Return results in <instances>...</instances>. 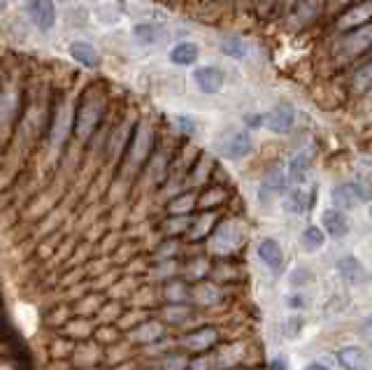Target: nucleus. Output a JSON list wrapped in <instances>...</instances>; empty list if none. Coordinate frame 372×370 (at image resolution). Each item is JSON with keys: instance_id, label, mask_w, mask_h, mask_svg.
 Masks as SVG:
<instances>
[{"instance_id": "27", "label": "nucleus", "mask_w": 372, "mask_h": 370, "mask_svg": "<svg viewBox=\"0 0 372 370\" xmlns=\"http://www.w3.org/2000/svg\"><path fill=\"white\" fill-rule=\"evenodd\" d=\"M193 296H196V301L198 303H203V305H212V303H216L221 298V293L219 289H216L214 284H200L196 291H193Z\"/></svg>"}, {"instance_id": "32", "label": "nucleus", "mask_w": 372, "mask_h": 370, "mask_svg": "<svg viewBox=\"0 0 372 370\" xmlns=\"http://www.w3.org/2000/svg\"><path fill=\"white\" fill-rule=\"evenodd\" d=\"M175 121H177V126H179L186 135H191L193 131H196V126H193V119H191V116H177Z\"/></svg>"}, {"instance_id": "5", "label": "nucleus", "mask_w": 372, "mask_h": 370, "mask_svg": "<svg viewBox=\"0 0 372 370\" xmlns=\"http://www.w3.org/2000/svg\"><path fill=\"white\" fill-rule=\"evenodd\" d=\"M372 21V3L368 0H363V3H356L351 5V8H347L342 14L338 16V21H335V26L340 28V31L349 33L354 28H361L365 23Z\"/></svg>"}, {"instance_id": "14", "label": "nucleus", "mask_w": 372, "mask_h": 370, "mask_svg": "<svg viewBox=\"0 0 372 370\" xmlns=\"http://www.w3.org/2000/svg\"><path fill=\"white\" fill-rule=\"evenodd\" d=\"M314 196H317V191H310L307 193L305 189H300V186H296L288 196L284 198V210L286 212H291V214H305L307 210L314 205Z\"/></svg>"}, {"instance_id": "12", "label": "nucleus", "mask_w": 372, "mask_h": 370, "mask_svg": "<svg viewBox=\"0 0 372 370\" xmlns=\"http://www.w3.org/2000/svg\"><path fill=\"white\" fill-rule=\"evenodd\" d=\"M312 161H314V149H312V147L293 154V158L288 161V180L296 182V184H303L307 170L312 168Z\"/></svg>"}, {"instance_id": "26", "label": "nucleus", "mask_w": 372, "mask_h": 370, "mask_svg": "<svg viewBox=\"0 0 372 370\" xmlns=\"http://www.w3.org/2000/svg\"><path fill=\"white\" fill-rule=\"evenodd\" d=\"M221 51L230 58H245L247 56V45L240 38H223L221 40Z\"/></svg>"}, {"instance_id": "39", "label": "nucleus", "mask_w": 372, "mask_h": 370, "mask_svg": "<svg viewBox=\"0 0 372 370\" xmlns=\"http://www.w3.org/2000/svg\"><path fill=\"white\" fill-rule=\"evenodd\" d=\"M370 219H372V203H370Z\"/></svg>"}, {"instance_id": "25", "label": "nucleus", "mask_w": 372, "mask_h": 370, "mask_svg": "<svg viewBox=\"0 0 372 370\" xmlns=\"http://www.w3.org/2000/svg\"><path fill=\"white\" fill-rule=\"evenodd\" d=\"M226 189H221V186H214V189H208L203 193V196L198 198V205L203 210H214L216 205H221L223 201H226Z\"/></svg>"}, {"instance_id": "30", "label": "nucleus", "mask_w": 372, "mask_h": 370, "mask_svg": "<svg viewBox=\"0 0 372 370\" xmlns=\"http://www.w3.org/2000/svg\"><path fill=\"white\" fill-rule=\"evenodd\" d=\"M161 336V324H156V321H149L147 326H142L140 331H135V338L140 340V343H145V340H153Z\"/></svg>"}, {"instance_id": "13", "label": "nucleus", "mask_w": 372, "mask_h": 370, "mask_svg": "<svg viewBox=\"0 0 372 370\" xmlns=\"http://www.w3.org/2000/svg\"><path fill=\"white\" fill-rule=\"evenodd\" d=\"M321 224L326 228L328 236L333 238H345L349 233V221L345 217V210H338V208H330L326 212L321 214Z\"/></svg>"}, {"instance_id": "1", "label": "nucleus", "mask_w": 372, "mask_h": 370, "mask_svg": "<svg viewBox=\"0 0 372 370\" xmlns=\"http://www.w3.org/2000/svg\"><path fill=\"white\" fill-rule=\"evenodd\" d=\"M251 149H253V143L245 131H226L216 140V151H219L223 158H230V161L249 156Z\"/></svg>"}, {"instance_id": "9", "label": "nucleus", "mask_w": 372, "mask_h": 370, "mask_svg": "<svg viewBox=\"0 0 372 370\" xmlns=\"http://www.w3.org/2000/svg\"><path fill=\"white\" fill-rule=\"evenodd\" d=\"M193 82L198 84V89L203 93H208V96H212V93H219L223 82H226V77H223V73L216 66H200L193 70Z\"/></svg>"}, {"instance_id": "37", "label": "nucleus", "mask_w": 372, "mask_h": 370, "mask_svg": "<svg viewBox=\"0 0 372 370\" xmlns=\"http://www.w3.org/2000/svg\"><path fill=\"white\" fill-rule=\"evenodd\" d=\"M365 331H368V336H372V314L365 319Z\"/></svg>"}, {"instance_id": "11", "label": "nucleus", "mask_w": 372, "mask_h": 370, "mask_svg": "<svg viewBox=\"0 0 372 370\" xmlns=\"http://www.w3.org/2000/svg\"><path fill=\"white\" fill-rule=\"evenodd\" d=\"M293 121H296V114H293L291 105H277L275 110L265 114V126L273 133H288L293 128Z\"/></svg>"}, {"instance_id": "41", "label": "nucleus", "mask_w": 372, "mask_h": 370, "mask_svg": "<svg viewBox=\"0 0 372 370\" xmlns=\"http://www.w3.org/2000/svg\"><path fill=\"white\" fill-rule=\"evenodd\" d=\"M219 3H226V0H219Z\"/></svg>"}, {"instance_id": "38", "label": "nucleus", "mask_w": 372, "mask_h": 370, "mask_svg": "<svg viewBox=\"0 0 372 370\" xmlns=\"http://www.w3.org/2000/svg\"><path fill=\"white\" fill-rule=\"evenodd\" d=\"M291 305H293V308H296V305H298V308H300V305H303V301H300V296H293Z\"/></svg>"}, {"instance_id": "31", "label": "nucleus", "mask_w": 372, "mask_h": 370, "mask_svg": "<svg viewBox=\"0 0 372 370\" xmlns=\"http://www.w3.org/2000/svg\"><path fill=\"white\" fill-rule=\"evenodd\" d=\"M188 224H191V221H188V219H186V214H184L179 221H170V224L165 226V231H168L170 236H173V233H179V231H184V228H188Z\"/></svg>"}, {"instance_id": "22", "label": "nucleus", "mask_w": 372, "mask_h": 370, "mask_svg": "<svg viewBox=\"0 0 372 370\" xmlns=\"http://www.w3.org/2000/svg\"><path fill=\"white\" fill-rule=\"evenodd\" d=\"M338 270L342 273V278L349 280V282H363L365 280V270L361 266V261L354 256H345L338 263Z\"/></svg>"}, {"instance_id": "20", "label": "nucleus", "mask_w": 372, "mask_h": 370, "mask_svg": "<svg viewBox=\"0 0 372 370\" xmlns=\"http://www.w3.org/2000/svg\"><path fill=\"white\" fill-rule=\"evenodd\" d=\"M182 343H184V347L193 349V352H203L216 343V331L214 328H203V331L191 333V336L184 338Z\"/></svg>"}, {"instance_id": "17", "label": "nucleus", "mask_w": 372, "mask_h": 370, "mask_svg": "<svg viewBox=\"0 0 372 370\" xmlns=\"http://www.w3.org/2000/svg\"><path fill=\"white\" fill-rule=\"evenodd\" d=\"M70 56L75 58L79 66L84 68H96L98 66V54H96V47L91 42H84V40H77V42H70L68 47Z\"/></svg>"}, {"instance_id": "3", "label": "nucleus", "mask_w": 372, "mask_h": 370, "mask_svg": "<svg viewBox=\"0 0 372 370\" xmlns=\"http://www.w3.org/2000/svg\"><path fill=\"white\" fill-rule=\"evenodd\" d=\"M28 19L38 31H51L56 26V5L54 0H26Z\"/></svg>"}, {"instance_id": "2", "label": "nucleus", "mask_w": 372, "mask_h": 370, "mask_svg": "<svg viewBox=\"0 0 372 370\" xmlns=\"http://www.w3.org/2000/svg\"><path fill=\"white\" fill-rule=\"evenodd\" d=\"M100 119H103V105L96 103V101H91V103L82 101L79 108H77V112H75V121H73L75 135L79 140H86L88 135H93Z\"/></svg>"}, {"instance_id": "28", "label": "nucleus", "mask_w": 372, "mask_h": 370, "mask_svg": "<svg viewBox=\"0 0 372 370\" xmlns=\"http://www.w3.org/2000/svg\"><path fill=\"white\" fill-rule=\"evenodd\" d=\"M212 224H214V214H203V219L198 221H191V228H188V236L191 240H200L205 233L210 231Z\"/></svg>"}, {"instance_id": "34", "label": "nucleus", "mask_w": 372, "mask_h": 370, "mask_svg": "<svg viewBox=\"0 0 372 370\" xmlns=\"http://www.w3.org/2000/svg\"><path fill=\"white\" fill-rule=\"evenodd\" d=\"M310 278H312V275H307V270H296L291 282H293V284H303V282H307Z\"/></svg>"}, {"instance_id": "19", "label": "nucleus", "mask_w": 372, "mask_h": 370, "mask_svg": "<svg viewBox=\"0 0 372 370\" xmlns=\"http://www.w3.org/2000/svg\"><path fill=\"white\" fill-rule=\"evenodd\" d=\"M338 359L345 370H368V356L361 347H342Z\"/></svg>"}, {"instance_id": "16", "label": "nucleus", "mask_w": 372, "mask_h": 370, "mask_svg": "<svg viewBox=\"0 0 372 370\" xmlns=\"http://www.w3.org/2000/svg\"><path fill=\"white\" fill-rule=\"evenodd\" d=\"M323 5H326V0H300L293 8V19H296L298 26H310L323 12Z\"/></svg>"}, {"instance_id": "18", "label": "nucleus", "mask_w": 372, "mask_h": 370, "mask_svg": "<svg viewBox=\"0 0 372 370\" xmlns=\"http://www.w3.org/2000/svg\"><path fill=\"white\" fill-rule=\"evenodd\" d=\"M198 54L200 49L196 42H179L170 49V61H173L175 66H193V63L198 61Z\"/></svg>"}, {"instance_id": "36", "label": "nucleus", "mask_w": 372, "mask_h": 370, "mask_svg": "<svg viewBox=\"0 0 372 370\" xmlns=\"http://www.w3.org/2000/svg\"><path fill=\"white\" fill-rule=\"evenodd\" d=\"M303 370H328L323 363H310V366H305Z\"/></svg>"}, {"instance_id": "6", "label": "nucleus", "mask_w": 372, "mask_h": 370, "mask_svg": "<svg viewBox=\"0 0 372 370\" xmlns=\"http://www.w3.org/2000/svg\"><path fill=\"white\" fill-rule=\"evenodd\" d=\"M368 193H365L361 186L354 184V182H347V184H340L335 186L333 191H330V201H333V205L338 210H354L358 208L363 201H368Z\"/></svg>"}, {"instance_id": "8", "label": "nucleus", "mask_w": 372, "mask_h": 370, "mask_svg": "<svg viewBox=\"0 0 372 370\" xmlns=\"http://www.w3.org/2000/svg\"><path fill=\"white\" fill-rule=\"evenodd\" d=\"M288 182H291V180H288V170L275 166V168L270 170V173L263 177L261 186H258V196H261V201L268 203L270 198H275V196H280V193H284Z\"/></svg>"}, {"instance_id": "29", "label": "nucleus", "mask_w": 372, "mask_h": 370, "mask_svg": "<svg viewBox=\"0 0 372 370\" xmlns=\"http://www.w3.org/2000/svg\"><path fill=\"white\" fill-rule=\"evenodd\" d=\"M212 168H214V161H212V158H208V156L198 158L196 166H193V170H191V182H203V180H208V177H210V173H212Z\"/></svg>"}, {"instance_id": "4", "label": "nucleus", "mask_w": 372, "mask_h": 370, "mask_svg": "<svg viewBox=\"0 0 372 370\" xmlns=\"http://www.w3.org/2000/svg\"><path fill=\"white\" fill-rule=\"evenodd\" d=\"M245 240V228H242L240 221H226L214 231V240H212V247L214 251H221V254H228V251L238 249Z\"/></svg>"}, {"instance_id": "10", "label": "nucleus", "mask_w": 372, "mask_h": 370, "mask_svg": "<svg viewBox=\"0 0 372 370\" xmlns=\"http://www.w3.org/2000/svg\"><path fill=\"white\" fill-rule=\"evenodd\" d=\"M133 40L142 47H158L168 40V33H165V26H161V23L145 21L133 26Z\"/></svg>"}, {"instance_id": "35", "label": "nucleus", "mask_w": 372, "mask_h": 370, "mask_svg": "<svg viewBox=\"0 0 372 370\" xmlns=\"http://www.w3.org/2000/svg\"><path fill=\"white\" fill-rule=\"evenodd\" d=\"M270 370H288V368H286V361H284V359H275L273 363H270Z\"/></svg>"}, {"instance_id": "23", "label": "nucleus", "mask_w": 372, "mask_h": 370, "mask_svg": "<svg viewBox=\"0 0 372 370\" xmlns=\"http://www.w3.org/2000/svg\"><path fill=\"white\" fill-rule=\"evenodd\" d=\"M300 243H303V247L307 251H319L323 247V243H326V236H323L321 228L317 226H307L303 231V238H300Z\"/></svg>"}, {"instance_id": "40", "label": "nucleus", "mask_w": 372, "mask_h": 370, "mask_svg": "<svg viewBox=\"0 0 372 370\" xmlns=\"http://www.w3.org/2000/svg\"><path fill=\"white\" fill-rule=\"evenodd\" d=\"M245 3H256V0H245Z\"/></svg>"}, {"instance_id": "7", "label": "nucleus", "mask_w": 372, "mask_h": 370, "mask_svg": "<svg viewBox=\"0 0 372 370\" xmlns=\"http://www.w3.org/2000/svg\"><path fill=\"white\" fill-rule=\"evenodd\" d=\"M372 47V23H365L361 28H354L342 38V49L345 54L349 56H358V54H365Z\"/></svg>"}, {"instance_id": "21", "label": "nucleus", "mask_w": 372, "mask_h": 370, "mask_svg": "<svg viewBox=\"0 0 372 370\" xmlns=\"http://www.w3.org/2000/svg\"><path fill=\"white\" fill-rule=\"evenodd\" d=\"M198 205V198H196V193H191V191H186V193H179L177 198H173L168 205V212L170 214H175V217H184L191 212L193 208Z\"/></svg>"}, {"instance_id": "33", "label": "nucleus", "mask_w": 372, "mask_h": 370, "mask_svg": "<svg viewBox=\"0 0 372 370\" xmlns=\"http://www.w3.org/2000/svg\"><path fill=\"white\" fill-rule=\"evenodd\" d=\"M245 121H247V126L249 128H261V126H265V116H253V114H247L245 116Z\"/></svg>"}, {"instance_id": "24", "label": "nucleus", "mask_w": 372, "mask_h": 370, "mask_svg": "<svg viewBox=\"0 0 372 370\" xmlns=\"http://www.w3.org/2000/svg\"><path fill=\"white\" fill-rule=\"evenodd\" d=\"M354 91L356 93H368L372 91V63H368V66L358 68L356 73H354Z\"/></svg>"}, {"instance_id": "15", "label": "nucleus", "mask_w": 372, "mask_h": 370, "mask_svg": "<svg viewBox=\"0 0 372 370\" xmlns=\"http://www.w3.org/2000/svg\"><path fill=\"white\" fill-rule=\"evenodd\" d=\"M258 256H261V261L268 266L270 270H280L282 263H284V254H282V247L277 240L273 238H265L258 243Z\"/></svg>"}]
</instances>
